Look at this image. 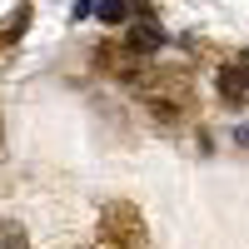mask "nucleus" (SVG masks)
I'll use <instances>...</instances> for the list:
<instances>
[{
	"instance_id": "obj_5",
	"label": "nucleus",
	"mask_w": 249,
	"mask_h": 249,
	"mask_svg": "<svg viewBox=\"0 0 249 249\" xmlns=\"http://www.w3.org/2000/svg\"><path fill=\"white\" fill-rule=\"evenodd\" d=\"M100 20H105V25H120V20H130V5H100Z\"/></svg>"
},
{
	"instance_id": "obj_7",
	"label": "nucleus",
	"mask_w": 249,
	"mask_h": 249,
	"mask_svg": "<svg viewBox=\"0 0 249 249\" xmlns=\"http://www.w3.org/2000/svg\"><path fill=\"white\" fill-rule=\"evenodd\" d=\"M95 249H115V244H105V239H100V244H95Z\"/></svg>"
},
{
	"instance_id": "obj_3",
	"label": "nucleus",
	"mask_w": 249,
	"mask_h": 249,
	"mask_svg": "<svg viewBox=\"0 0 249 249\" xmlns=\"http://www.w3.org/2000/svg\"><path fill=\"white\" fill-rule=\"evenodd\" d=\"M0 249H30V239H25V230H20L15 219H5V224H0Z\"/></svg>"
},
{
	"instance_id": "obj_4",
	"label": "nucleus",
	"mask_w": 249,
	"mask_h": 249,
	"mask_svg": "<svg viewBox=\"0 0 249 249\" xmlns=\"http://www.w3.org/2000/svg\"><path fill=\"white\" fill-rule=\"evenodd\" d=\"M219 90H224V100H230V105H239V100H244V85H239L234 65H230V70H219Z\"/></svg>"
},
{
	"instance_id": "obj_6",
	"label": "nucleus",
	"mask_w": 249,
	"mask_h": 249,
	"mask_svg": "<svg viewBox=\"0 0 249 249\" xmlns=\"http://www.w3.org/2000/svg\"><path fill=\"white\" fill-rule=\"evenodd\" d=\"M234 75H239V85H244V90H249V50H244V55H239V60H234Z\"/></svg>"
},
{
	"instance_id": "obj_2",
	"label": "nucleus",
	"mask_w": 249,
	"mask_h": 249,
	"mask_svg": "<svg viewBox=\"0 0 249 249\" xmlns=\"http://www.w3.org/2000/svg\"><path fill=\"white\" fill-rule=\"evenodd\" d=\"M164 45V30L155 25V20H140V25H130V35H124V50H160Z\"/></svg>"
},
{
	"instance_id": "obj_1",
	"label": "nucleus",
	"mask_w": 249,
	"mask_h": 249,
	"mask_svg": "<svg viewBox=\"0 0 249 249\" xmlns=\"http://www.w3.org/2000/svg\"><path fill=\"white\" fill-rule=\"evenodd\" d=\"M100 239L105 244H115V249H140L144 244V230H140V214L130 210V204H110L105 210V224H100Z\"/></svg>"
}]
</instances>
